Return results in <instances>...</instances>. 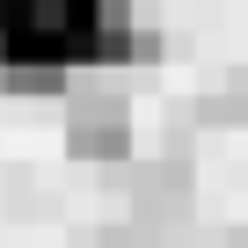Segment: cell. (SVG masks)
Masks as SVG:
<instances>
[{
    "mask_svg": "<svg viewBox=\"0 0 248 248\" xmlns=\"http://www.w3.org/2000/svg\"><path fill=\"white\" fill-rule=\"evenodd\" d=\"M66 154L102 161V168H117L132 154V102H124V88H80L66 102Z\"/></svg>",
    "mask_w": 248,
    "mask_h": 248,
    "instance_id": "6da1fadb",
    "label": "cell"
},
{
    "mask_svg": "<svg viewBox=\"0 0 248 248\" xmlns=\"http://www.w3.org/2000/svg\"><path fill=\"white\" fill-rule=\"evenodd\" d=\"M0 88L8 95H66L73 88V66L37 51V44H0Z\"/></svg>",
    "mask_w": 248,
    "mask_h": 248,
    "instance_id": "7a4b0ae2",
    "label": "cell"
},
{
    "mask_svg": "<svg viewBox=\"0 0 248 248\" xmlns=\"http://www.w3.org/2000/svg\"><path fill=\"white\" fill-rule=\"evenodd\" d=\"M73 248H139V233H132V226H95V233H80Z\"/></svg>",
    "mask_w": 248,
    "mask_h": 248,
    "instance_id": "3957f363",
    "label": "cell"
},
{
    "mask_svg": "<svg viewBox=\"0 0 248 248\" xmlns=\"http://www.w3.org/2000/svg\"><path fill=\"white\" fill-rule=\"evenodd\" d=\"M22 15H30V0H0V37H8V30H22Z\"/></svg>",
    "mask_w": 248,
    "mask_h": 248,
    "instance_id": "277c9868",
    "label": "cell"
},
{
    "mask_svg": "<svg viewBox=\"0 0 248 248\" xmlns=\"http://www.w3.org/2000/svg\"><path fill=\"white\" fill-rule=\"evenodd\" d=\"M226 88H233V95L248 102V66H233V73H226Z\"/></svg>",
    "mask_w": 248,
    "mask_h": 248,
    "instance_id": "5b68a950",
    "label": "cell"
},
{
    "mask_svg": "<svg viewBox=\"0 0 248 248\" xmlns=\"http://www.w3.org/2000/svg\"><path fill=\"white\" fill-rule=\"evenodd\" d=\"M226 248H248V226H233V233H226Z\"/></svg>",
    "mask_w": 248,
    "mask_h": 248,
    "instance_id": "8992f818",
    "label": "cell"
}]
</instances>
